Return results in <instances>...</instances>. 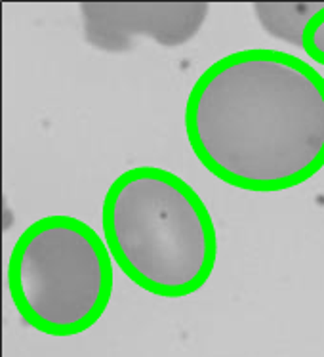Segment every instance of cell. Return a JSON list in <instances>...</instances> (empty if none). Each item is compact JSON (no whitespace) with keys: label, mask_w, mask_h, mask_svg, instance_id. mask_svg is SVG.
<instances>
[{"label":"cell","mask_w":324,"mask_h":357,"mask_svg":"<svg viewBox=\"0 0 324 357\" xmlns=\"http://www.w3.org/2000/svg\"><path fill=\"white\" fill-rule=\"evenodd\" d=\"M302 48L313 61L324 66V6L311 17L303 33Z\"/></svg>","instance_id":"6"},{"label":"cell","mask_w":324,"mask_h":357,"mask_svg":"<svg viewBox=\"0 0 324 357\" xmlns=\"http://www.w3.org/2000/svg\"><path fill=\"white\" fill-rule=\"evenodd\" d=\"M8 289L17 314L38 333H86L105 314L113 294L107 243L72 216L36 220L12 248Z\"/></svg>","instance_id":"3"},{"label":"cell","mask_w":324,"mask_h":357,"mask_svg":"<svg viewBox=\"0 0 324 357\" xmlns=\"http://www.w3.org/2000/svg\"><path fill=\"white\" fill-rule=\"evenodd\" d=\"M324 4H307V2H294V4H256L261 27L275 38H281L284 43L302 46L303 33L311 17L323 10Z\"/></svg>","instance_id":"5"},{"label":"cell","mask_w":324,"mask_h":357,"mask_svg":"<svg viewBox=\"0 0 324 357\" xmlns=\"http://www.w3.org/2000/svg\"><path fill=\"white\" fill-rule=\"evenodd\" d=\"M185 134L202 167L233 188H295L324 167V77L281 50L229 54L191 88Z\"/></svg>","instance_id":"1"},{"label":"cell","mask_w":324,"mask_h":357,"mask_svg":"<svg viewBox=\"0 0 324 357\" xmlns=\"http://www.w3.org/2000/svg\"><path fill=\"white\" fill-rule=\"evenodd\" d=\"M103 234L111 258L144 291L183 298L208 281L217 235L201 195L180 176L136 167L103 199Z\"/></svg>","instance_id":"2"},{"label":"cell","mask_w":324,"mask_h":357,"mask_svg":"<svg viewBox=\"0 0 324 357\" xmlns=\"http://www.w3.org/2000/svg\"><path fill=\"white\" fill-rule=\"evenodd\" d=\"M84 37L109 54L128 52L137 37L173 48L189 43L208 15L206 2H84Z\"/></svg>","instance_id":"4"}]
</instances>
